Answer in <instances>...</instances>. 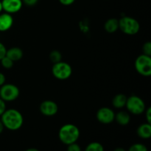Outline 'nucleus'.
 Returning a JSON list of instances; mask_svg holds the SVG:
<instances>
[{"label":"nucleus","mask_w":151,"mask_h":151,"mask_svg":"<svg viewBox=\"0 0 151 151\" xmlns=\"http://www.w3.org/2000/svg\"><path fill=\"white\" fill-rule=\"evenodd\" d=\"M19 88L14 84L7 83L0 86V98L5 102L14 101L19 96Z\"/></svg>","instance_id":"obj_7"},{"label":"nucleus","mask_w":151,"mask_h":151,"mask_svg":"<svg viewBox=\"0 0 151 151\" xmlns=\"http://www.w3.org/2000/svg\"><path fill=\"white\" fill-rule=\"evenodd\" d=\"M6 110V104L5 101L0 98V116L2 115V114Z\"/></svg>","instance_id":"obj_25"},{"label":"nucleus","mask_w":151,"mask_h":151,"mask_svg":"<svg viewBox=\"0 0 151 151\" xmlns=\"http://www.w3.org/2000/svg\"><path fill=\"white\" fill-rule=\"evenodd\" d=\"M1 121L4 127L10 131L20 129L24 123V118L19 111L14 109H6L1 116Z\"/></svg>","instance_id":"obj_1"},{"label":"nucleus","mask_w":151,"mask_h":151,"mask_svg":"<svg viewBox=\"0 0 151 151\" xmlns=\"http://www.w3.org/2000/svg\"><path fill=\"white\" fill-rule=\"evenodd\" d=\"M62 55L58 50H53L50 53V59L53 63H58V62L61 61Z\"/></svg>","instance_id":"obj_18"},{"label":"nucleus","mask_w":151,"mask_h":151,"mask_svg":"<svg viewBox=\"0 0 151 151\" xmlns=\"http://www.w3.org/2000/svg\"><path fill=\"white\" fill-rule=\"evenodd\" d=\"M1 64L2 66V67H4V69H10L13 67V61L12 60H10L9 58H7V56H4L1 60Z\"/></svg>","instance_id":"obj_19"},{"label":"nucleus","mask_w":151,"mask_h":151,"mask_svg":"<svg viewBox=\"0 0 151 151\" xmlns=\"http://www.w3.org/2000/svg\"><path fill=\"white\" fill-rule=\"evenodd\" d=\"M119 29L126 35H134L139 31L140 24L137 19L130 16H124L119 20Z\"/></svg>","instance_id":"obj_3"},{"label":"nucleus","mask_w":151,"mask_h":151,"mask_svg":"<svg viewBox=\"0 0 151 151\" xmlns=\"http://www.w3.org/2000/svg\"><path fill=\"white\" fill-rule=\"evenodd\" d=\"M145 117L147 123H151V108L149 107L148 109H145Z\"/></svg>","instance_id":"obj_24"},{"label":"nucleus","mask_w":151,"mask_h":151,"mask_svg":"<svg viewBox=\"0 0 151 151\" xmlns=\"http://www.w3.org/2000/svg\"><path fill=\"white\" fill-rule=\"evenodd\" d=\"M6 51H7V49L5 46L2 43L0 42V60L6 55Z\"/></svg>","instance_id":"obj_23"},{"label":"nucleus","mask_w":151,"mask_h":151,"mask_svg":"<svg viewBox=\"0 0 151 151\" xmlns=\"http://www.w3.org/2000/svg\"><path fill=\"white\" fill-rule=\"evenodd\" d=\"M142 51L143 54L151 56V43L150 41L145 43L142 47Z\"/></svg>","instance_id":"obj_21"},{"label":"nucleus","mask_w":151,"mask_h":151,"mask_svg":"<svg viewBox=\"0 0 151 151\" xmlns=\"http://www.w3.org/2000/svg\"><path fill=\"white\" fill-rule=\"evenodd\" d=\"M52 73L55 78L63 81L70 78L72 73V69L68 63L60 61L53 64L52 68Z\"/></svg>","instance_id":"obj_6"},{"label":"nucleus","mask_w":151,"mask_h":151,"mask_svg":"<svg viewBox=\"0 0 151 151\" xmlns=\"http://www.w3.org/2000/svg\"><path fill=\"white\" fill-rule=\"evenodd\" d=\"M38 0H22V2L24 3L25 4L28 6H33L36 4Z\"/></svg>","instance_id":"obj_26"},{"label":"nucleus","mask_w":151,"mask_h":151,"mask_svg":"<svg viewBox=\"0 0 151 151\" xmlns=\"http://www.w3.org/2000/svg\"><path fill=\"white\" fill-rule=\"evenodd\" d=\"M3 10V8H2V4H1V1H0V13H1V11Z\"/></svg>","instance_id":"obj_32"},{"label":"nucleus","mask_w":151,"mask_h":151,"mask_svg":"<svg viewBox=\"0 0 151 151\" xmlns=\"http://www.w3.org/2000/svg\"><path fill=\"white\" fill-rule=\"evenodd\" d=\"M96 116L100 123L108 125L114 121L115 113L110 108L103 107L97 111Z\"/></svg>","instance_id":"obj_8"},{"label":"nucleus","mask_w":151,"mask_h":151,"mask_svg":"<svg viewBox=\"0 0 151 151\" xmlns=\"http://www.w3.org/2000/svg\"><path fill=\"white\" fill-rule=\"evenodd\" d=\"M6 78L4 76V75L1 72H0V86H1L2 85H4L5 83Z\"/></svg>","instance_id":"obj_28"},{"label":"nucleus","mask_w":151,"mask_h":151,"mask_svg":"<svg viewBox=\"0 0 151 151\" xmlns=\"http://www.w3.org/2000/svg\"><path fill=\"white\" fill-rule=\"evenodd\" d=\"M4 125H3L2 122H1V119H0V134L3 132V131H4Z\"/></svg>","instance_id":"obj_29"},{"label":"nucleus","mask_w":151,"mask_h":151,"mask_svg":"<svg viewBox=\"0 0 151 151\" xmlns=\"http://www.w3.org/2000/svg\"><path fill=\"white\" fill-rule=\"evenodd\" d=\"M127 98L128 97L123 94H118L114 97L112 100V104L114 107L116 109H122L125 107L127 102Z\"/></svg>","instance_id":"obj_16"},{"label":"nucleus","mask_w":151,"mask_h":151,"mask_svg":"<svg viewBox=\"0 0 151 151\" xmlns=\"http://www.w3.org/2000/svg\"><path fill=\"white\" fill-rule=\"evenodd\" d=\"M80 130L74 124H65L60 128L58 137L60 141L66 145L75 143L80 137Z\"/></svg>","instance_id":"obj_2"},{"label":"nucleus","mask_w":151,"mask_h":151,"mask_svg":"<svg viewBox=\"0 0 151 151\" xmlns=\"http://www.w3.org/2000/svg\"><path fill=\"white\" fill-rule=\"evenodd\" d=\"M5 56L9 58L13 62L18 61L23 57V51L22 49L19 48V47H12L9 50H7Z\"/></svg>","instance_id":"obj_13"},{"label":"nucleus","mask_w":151,"mask_h":151,"mask_svg":"<svg viewBox=\"0 0 151 151\" xmlns=\"http://www.w3.org/2000/svg\"><path fill=\"white\" fill-rule=\"evenodd\" d=\"M104 28L109 33H114L119 29V20L114 18L108 19L105 23Z\"/></svg>","instance_id":"obj_14"},{"label":"nucleus","mask_w":151,"mask_h":151,"mask_svg":"<svg viewBox=\"0 0 151 151\" xmlns=\"http://www.w3.org/2000/svg\"><path fill=\"white\" fill-rule=\"evenodd\" d=\"M85 151H104V147L101 143L93 142L86 146Z\"/></svg>","instance_id":"obj_17"},{"label":"nucleus","mask_w":151,"mask_h":151,"mask_svg":"<svg viewBox=\"0 0 151 151\" xmlns=\"http://www.w3.org/2000/svg\"><path fill=\"white\" fill-rule=\"evenodd\" d=\"M25 151H40V150L36 148H29V149H27Z\"/></svg>","instance_id":"obj_31"},{"label":"nucleus","mask_w":151,"mask_h":151,"mask_svg":"<svg viewBox=\"0 0 151 151\" xmlns=\"http://www.w3.org/2000/svg\"><path fill=\"white\" fill-rule=\"evenodd\" d=\"M128 151H148L147 147L141 143H136L129 147Z\"/></svg>","instance_id":"obj_20"},{"label":"nucleus","mask_w":151,"mask_h":151,"mask_svg":"<svg viewBox=\"0 0 151 151\" xmlns=\"http://www.w3.org/2000/svg\"><path fill=\"white\" fill-rule=\"evenodd\" d=\"M125 106L128 111L135 115L142 114L146 109L144 100L137 95H132L128 97Z\"/></svg>","instance_id":"obj_4"},{"label":"nucleus","mask_w":151,"mask_h":151,"mask_svg":"<svg viewBox=\"0 0 151 151\" xmlns=\"http://www.w3.org/2000/svg\"><path fill=\"white\" fill-rule=\"evenodd\" d=\"M41 113L46 116H52L58 111L57 103L52 100H44L39 106Z\"/></svg>","instance_id":"obj_9"},{"label":"nucleus","mask_w":151,"mask_h":151,"mask_svg":"<svg viewBox=\"0 0 151 151\" xmlns=\"http://www.w3.org/2000/svg\"><path fill=\"white\" fill-rule=\"evenodd\" d=\"M1 4L5 13L12 14L17 13L22 9L23 2L22 0H2Z\"/></svg>","instance_id":"obj_10"},{"label":"nucleus","mask_w":151,"mask_h":151,"mask_svg":"<svg viewBox=\"0 0 151 151\" xmlns=\"http://www.w3.org/2000/svg\"><path fill=\"white\" fill-rule=\"evenodd\" d=\"M67 151H81V146L76 142L67 145Z\"/></svg>","instance_id":"obj_22"},{"label":"nucleus","mask_w":151,"mask_h":151,"mask_svg":"<svg viewBox=\"0 0 151 151\" xmlns=\"http://www.w3.org/2000/svg\"><path fill=\"white\" fill-rule=\"evenodd\" d=\"M13 18L11 14L7 13H0V32H5L12 27Z\"/></svg>","instance_id":"obj_11"},{"label":"nucleus","mask_w":151,"mask_h":151,"mask_svg":"<svg viewBox=\"0 0 151 151\" xmlns=\"http://www.w3.org/2000/svg\"><path fill=\"white\" fill-rule=\"evenodd\" d=\"M114 120H116L119 125H127L129 124L130 121H131V116L128 112L119 111L115 114Z\"/></svg>","instance_id":"obj_15"},{"label":"nucleus","mask_w":151,"mask_h":151,"mask_svg":"<svg viewBox=\"0 0 151 151\" xmlns=\"http://www.w3.org/2000/svg\"><path fill=\"white\" fill-rule=\"evenodd\" d=\"M135 69L139 74L145 77L151 75V56L142 54L135 60Z\"/></svg>","instance_id":"obj_5"},{"label":"nucleus","mask_w":151,"mask_h":151,"mask_svg":"<svg viewBox=\"0 0 151 151\" xmlns=\"http://www.w3.org/2000/svg\"><path fill=\"white\" fill-rule=\"evenodd\" d=\"M137 135L142 139H147L151 137V125L150 123H143L137 128Z\"/></svg>","instance_id":"obj_12"},{"label":"nucleus","mask_w":151,"mask_h":151,"mask_svg":"<svg viewBox=\"0 0 151 151\" xmlns=\"http://www.w3.org/2000/svg\"><path fill=\"white\" fill-rule=\"evenodd\" d=\"M59 1H60V4H63V5L69 6L73 4L75 1V0H59Z\"/></svg>","instance_id":"obj_27"},{"label":"nucleus","mask_w":151,"mask_h":151,"mask_svg":"<svg viewBox=\"0 0 151 151\" xmlns=\"http://www.w3.org/2000/svg\"><path fill=\"white\" fill-rule=\"evenodd\" d=\"M114 151H126L125 150V149H124L123 147H116V148H115Z\"/></svg>","instance_id":"obj_30"}]
</instances>
